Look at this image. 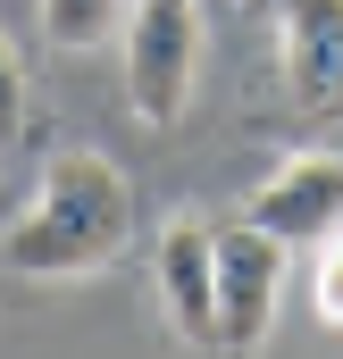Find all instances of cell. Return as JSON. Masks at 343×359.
Returning a JSON list of instances; mask_svg holds the SVG:
<instances>
[{
    "instance_id": "cell-1",
    "label": "cell",
    "mask_w": 343,
    "mask_h": 359,
    "mask_svg": "<svg viewBox=\"0 0 343 359\" xmlns=\"http://www.w3.org/2000/svg\"><path fill=\"white\" fill-rule=\"evenodd\" d=\"M134 243V184L109 151L67 142L42 159V176L25 192V209L0 226V268L34 276V284H76L101 276Z\"/></svg>"
},
{
    "instance_id": "cell-2",
    "label": "cell",
    "mask_w": 343,
    "mask_h": 359,
    "mask_svg": "<svg viewBox=\"0 0 343 359\" xmlns=\"http://www.w3.org/2000/svg\"><path fill=\"white\" fill-rule=\"evenodd\" d=\"M201 50H209V17L201 0H134L126 34H117V76H126V109L168 134L184 117V100L201 84Z\"/></svg>"
},
{
    "instance_id": "cell-3",
    "label": "cell",
    "mask_w": 343,
    "mask_h": 359,
    "mask_svg": "<svg viewBox=\"0 0 343 359\" xmlns=\"http://www.w3.org/2000/svg\"><path fill=\"white\" fill-rule=\"evenodd\" d=\"M285 301V243L252 217L218 234V359H259Z\"/></svg>"
},
{
    "instance_id": "cell-4",
    "label": "cell",
    "mask_w": 343,
    "mask_h": 359,
    "mask_svg": "<svg viewBox=\"0 0 343 359\" xmlns=\"http://www.w3.org/2000/svg\"><path fill=\"white\" fill-rule=\"evenodd\" d=\"M151 284H160V318H168L184 359H218V226L168 217L151 243Z\"/></svg>"
},
{
    "instance_id": "cell-5",
    "label": "cell",
    "mask_w": 343,
    "mask_h": 359,
    "mask_svg": "<svg viewBox=\"0 0 343 359\" xmlns=\"http://www.w3.org/2000/svg\"><path fill=\"white\" fill-rule=\"evenodd\" d=\"M243 217H252L259 234H276L285 251H318L327 234H343V151H285L268 184H252V201H243Z\"/></svg>"
},
{
    "instance_id": "cell-6",
    "label": "cell",
    "mask_w": 343,
    "mask_h": 359,
    "mask_svg": "<svg viewBox=\"0 0 343 359\" xmlns=\"http://www.w3.org/2000/svg\"><path fill=\"white\" fill-rule=\"evenodd\" d=\"M285 84L310 109H343V0H268Z\"/></svg>"
},
{
    "instance_id": "cell-7",
    "label": "cell",
    "mask_w": 343,
    "mask_h": 359,
    "mask_svg": "<svg viewBox=\"0 0 343 359\" xmlns=\"http://www.w3.org/2000/svg\"><path fill=\"white\" fill-rule=\"evenodd\" d=\"M126 8L134 0H42V34L51 50H101L126 34Z\"/></svg>"
},
{
    "instance_id": "cell-8",
    "label": "cell",
    "mask_w": 343,
    "mask_h": 359,
    "mask_svg": "<svg viewBox=\"0 0 343 359\" xmlns=\"http://www.w3.org/2000/svg\"><path fill=\"white\" fill-rule=\"evenodd\" d=\"M310 318L343 334V234H327V243L310 251Z\"/></svg>"
},
{
    "instance_id": "cell-9",
    "label": "cell",
    "mask_w": 343,
    "mask_h": 359,
    "mask_svg": "<svg viewBox=\"0 0 343 359\" xmlns=\"http://www.w3.org/2000/svg\"><path fill=\"white\" fill-rule=\"evenodd\" d=\"M25 109H34V92H25V59H17L8 34H0V142L25 134Z\"/></svg>"
}]
</instances>
